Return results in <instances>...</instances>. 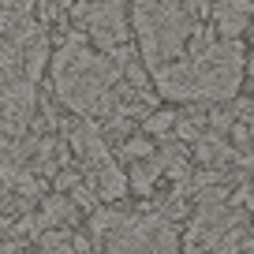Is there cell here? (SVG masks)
Masks as SVG:
<instances>
[{"label": "cell", "mask_w": 254, "mask_h": 254, "mask_svg": "<svg viewBox=\"0 0 254 254\" xmlns=\"http://www.w3.org/2000/svg\"><path fill=\"white\" fill-rule=\"evenodd\" d=\"M120 79L124 67L109 53H94L86 30H67V41L53 53V90L82 120H109L120 109Z\"/></svg>", "instance_id": "obj_1"}, {"label": "cell", "mask_w": 254, "mask_h": 254, "mask_svg": "<svg viewBox=\"0 0 254 254\" xmlns=\"http://www.w3.org/2000/svg\"><path fill=\"white\" fill-rule=\"evenodd\" d=\"M243 45L194 34L183 60L153 71V86L172 101H228L243 82Z\"/></svg>", "instance_id": "obj_2"}, {"label": "cell", "mask_w": 254, "mask_h": 254, "mask_svg": "<svg viewBox=\"0 0 254 254\" xmlns=\"http://www.w3.org/2000/svg\"><path fill=\"white\" fill-rule=\"evenodd\" d=\"M131 30H135L138 53L150 71H161L168 64L183 60L190 49V38L198 34L190 8H183V0H135Z\"/></svg>", "instance_id": "obj_3"}, {"label": "cell", "mask_w": 254, "mask_h": 254, "mask_svg": "<svg viewBox=\"0 0 254 254\" xmlns=\"http://www.w3.org/2000/svg\"><path fill=\"white\" fill-rule=\"evenodd\" d=\"M109 254H180L172 224L161 213L127 221L116 236H109Z\"/></svg>", "instance_id": "obj_4"}, {"label": "cell", "mask_w": 254, "mask_h": 254, "mask_svg": "<svg viewBox=\"0 0 254 254\" xmlns=\"http://www.w3.org/2000/svg\"><path fill=\"white\" fill-rule=\"evenodd\" d=\"M236 224H239L236 206H224V202H217V206H202L198 217H190V224H187L183 251H187V254H213L217 247L236 232Z\"/></svg>", "instance_id": "obj_5"}, {"label": "cell", "mask_w": 254, "mask_h": 254, "mask_svg": "<svg viewBox=\"0 0 254 254\" xmlns=\"http://www.w3.org/2000/svg\"><path fill=\"white\" fill-rule=\"evenodd\" d=\"M209 23L224 41H239V34L254 23V0H217L209 8Z\"/></svg>", "instance_id": "obj_6"}, {"label": "cell", "mask_w": 254, "mask_h": 254, "mask_svg": "<svg viewBox=\"0 0 254 254\" xmlns=\"http://www.w3.org/2000/svg\"><path fill=\"white\" fill-rule=\"evenodd\" d=\"M67 142H71L75 157H82L86 165H94V168L109 165V146H105L101 131H97L90 120H86V124H75L71 131H67Z\"/></svg>", "instance_id": "obj_7"}, {"label": "cell", "mask_w": 254, "mask_h": 254, "mask_svg": "<svg viewBox=\"0 0 254 254\" xmlns=\"http://www.w3.org/2000/svg\"><path fill=\"white\" fill-rule=\"evenodd\" d=\"M127 187H131V176H124V168L120 165H101L97 168V194H101L105 202H120L127 194Z\"/></svg>", "instance_id": "obj_8"}, {"label": "cell", "mask_w": 254, "mask_h": 254, "mask_svg": "<svg viewBox=\"0 0 254 254\" xmlns=\"http://www.w3.org/2000/svg\"><path fill=\"white\" fill-rule=\"evenodd\" d=\"M38 247L41 254H75L79 247H75V236L67 228H45L38 236Z\"/></svg>", "instance_id": "obj_9"}, {"label": "cell", "mask_w": 254, "mask_h": 254, "mask_svg": "<svg viewBox=\"0 0 254 254\" xmlns=\"http://www.w3.org/2000/svg\"><path fill=\"white\" fill-rule=\"evenodd\" d=\"M127 221H131V217L116 213V209H94V213H90V232H94V236H116Z\"/></svg>", "instance_id": "obj_10"}, {"label": "cell", "mask_w": 254, "mask_h": 254, "mask_svg": "<svg viewBox=\"0 0 254 254\" xmlns=\"http://www.w3.org/2000/svg\"><path fill=\"white\" fill-rule=\"evenodd\" d=\"M75 217H79V206H75L71 198H64V194H56V198L45 202V224H71Z\"/></svg>", "instance_id": "obj_11"}, {"label": "cell", "mask_w": 254, "mask_h": 254, "mask_svg": "<svg viewBox=\"0 0 254 254\" xmlns=\"http://www.w3.org/2000/svg\"><path fill=\"white\" fill-rule=\"evenodd\" d=\"M165 172V165H161L157 157L150 161V165H142V168H131V190H138V194H150L153 190V180Z\"/></svg>", "instance_id": "obj_12"}, {"label": "cell", "mask_w": 254, "mask_h": 254, "mask_svg": "<svg viewBox=\"0 0 254 254\" xmlns=\"http://www.w3.org/2000/svg\"><path fill=\"white\" fill-rule=\"evenodd\" d=\"M176 112H150V116H146V131H150V135H168V131H172L176 127Z\"/></svg>", "instance_id": "obj_13"}, {"label": "cell", "mask_w": 254, "mask_h": 254, "mask_svg": "<svg viewBox=\"0 0 254 254\" xmlns=\"http://www.w3.org/2000/svg\"><path fill=\"white\" fill-rule=\"evenodd\" d=\"M124 157H127V161H146V157H153V142H150V138H127V142H124Z\"/></svg>", "instance_id": "obj_14"}, {"label": "cell", "mask_w": 254, "mask_h": 254, "mask_svg": "<svg viewBox=\"0 0 254 254\" xmlns=\"http://www.w3.org/2000/svg\"><path fill=\"white\" fill-rule=\"evenodd\" d=\"M41 0H4V19H30Z\"/></svg>", "instance_id": "obj_15"}, {"label": "cell", "mask_w": 254, "mask_h": 254, "mask_svg": "<svg viewBox=\"0 0 254 254\" xmlns=\"http://www.w3.org/2000/svg\"><path fill=\"white\" fill-rule=\"evenodd\" d=\"M75 187H82L79 172H56V190H60V194H71Z\"/></svg>", "instance_id": "obj_16"}, {"label": "cell", "mask_w": 254, "mask_h": 254, "mask_svg": "<svg viewBox=\"0 0 254 254\" xmlns=\"http://www.w3.org/2000/svg\"><path fill=\"white\" fill-rule=\"evenodd\" d=\"M213 4H217V0H187V8H190V11H209Z\"/></svg>", "instance_id": "obj_17"}, {"label": "cell", "mask_w": 254, "mask_h": 254, "mask_svg": "<svg viewBox=\"0 0 254 254\" xmlns=\"http://www.w3.org/2000/svg\"><path fill=\"white\" fill-rule=\"evenodd\" d=\"M71 4H79V0H71Z\"/></svg>", "instance_id": "obj_18"}, {"label": "cell", "mask_w": 254, "mask_h": 254, "mask_svg": "<svg viewBox=\"0 0 254 254\" xmlns=\"http://www.w3.org/2000/svg\"><path fill=\"white\" fill-rule=\"evenodd\" d=\"M41 4H49V0H41Z\"/></svg>", "instance_id": "obj_19"}]
</instances>
